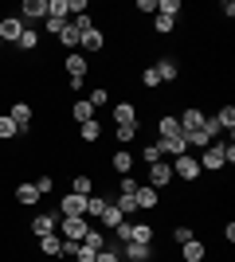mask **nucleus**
Segmentation results:
<instances>
[{
  "label": "nucleus",
  "mask_w": 235,
  "mask_h": 262,
  "mask_svg": "<svg viewBox=\"0 0 235 262\" xmlns=\"http://www.w3.org/2000/svg\"><path fill=\"white\" fill-rule=\"evenodd\" d=\"M180 8H184L180 0H157V12H161V16H173V20H177Z\"/></svg>",
  "instance_id": "nucleus-39"
},
{
  "label": "nucleus",
  "mask_w": 235,
  "mask_h": 262,
  "mask_svg": "<svg viewBox=\"0 0 235 262\" xmlns=\"http://www.w3.org/2000/svg\"><path fill=\"white\" fill-rule=\"evenodd\" d=\"M39 254H47V258H63V239H59V235H44V239H39Z\"/></svg>",
  "instance_id": "nucleus-25"
},
{
  "label": "nucleus",
  "mask_w": 235,
  "mask_h": 262,
  "mask_svg": "<svg viewBox=\"0 0 235 262\" xmlns=\"http://www.w3.org/2000/svg\"><path fill=\"white\" fill-rule=\"evenodd\" d=\"M59 215H67V219H75V215H82L87 219V196H75V192H63V200H59Z\"/></svg>",
  "instance_id": "nucleus-9"
},
{
  "label": "nucleus",
  "mask_w": 235,
  "mask_h": 262,
  "mask_svg": "<svg viewBox=\"0 0 235 262\" xmlns=\"http://www.w3.org/2000/svg\"><path fill=\"white\" fill-rule=\"evenodd\" d=\"M55 227H59V211H39V215L32 219V235H35V239L55 235Z\"/></svg>",
  "instance_id": "nucleus-14"
},
{
  "label": "nucleus",
  "mask_w": 235,
  "mask_h": 262,
  "mask_svg": "<svg viewBox=\"0 0 235 262\" xmlns=\"http://www.w3.org/2000/svg\"><path fill=\"white\" fill-rule=\"evenodd\" d=\"M188 239H196V231H192V227H184V223L173 227V243H177V247H180V243H188Z\"/></svg>",
  "instance_id": "nucleus-46"
},
{
  "label": "nucleus",
  "mask_w": 235,
  "mask_h": 262,
  "mask_svg": "<svg viewBox=\"0 0 235 262\" xmlns=\"http://www.w3.org/2000/svg\"><path fill=\"white\" fill-rule=\"evenodd\" d=\"M114 125H141L134 102H118V106H114Z\"/></svg>",
  "instance_id": "nucleus-18"
},
{
  "label": "nucleus",
  "mask_w": 235,
  "mask_h": 262,
  "mask_svg": "<svg viewBox=\"0 0 235 262\" xmlns=\"http://www.w3.org/2000/svg\"><path fill=\"white\" fill-rule=\"evenodd\" d=\"M118 251H122V262H153L157 258L153 243H122Z\"/></svg>",
  "instance_id": "nucleus-6"
},
{
  "label": "nucleus",
  "mask_w": 235,
  "mask_h": 262,
  "mask_svg": "<svg viewBox=\"0 0 235 262\" xmlns=\"http://www.w3.org/2000/svg\"><path fill=\"white\" fill-rule=\"evenodd\" d=\"M32 184H35V192H39V196H47V192L55 188V176H51V172H39V180H32Z\"/></svg>",
  "instance_id": "nucleus-42"
},
{
  "label": "nucleus",
  "mask_w": 235,
  "mask_h": 262,
  "mask_svg": "<svg viewBox=\"0 0 235 262\" xmlns=\"http://www.w3.org/2000/svg\"><path fill=\"white\" fill-rule=\"evenodd\" d=\"M220 12H224L227 20H231V16H235V0H224V4H220Z\"/></svg>",
  "instance_id": "nucleus-48"
},
{
  "label": "nucleus",
  "mask_w": 235,
  "mask_h": 262,
  "mask_svg": "<svg viewBox=\"0 0 235 262\" xmlns=\"http://www.w3.org/2000/svg\"><path fill=\"white\" fill-rule=\"evenodd\" d=\"M20 35H24V20L16 16V12H8V16L0 20V43H12V47H16Z\"/></svg>",
  "instance_id": "nucleus-11"
},
{
  "label": "nucleus",
  "mask_w": 235,
  "mask_h": 262,
  "mask_svg": "<svg viewBox=\"0 0 235 262\" xmlns=\"http://www.w3.org/2000/svg\"><path fill=\"white\" fill-rule=\"evenodd\" d=\"M137 129H141V125H114V141L122 145H134V137H137Z\"/></svg>",
  "instance_id": "nucleus-32"
},
{
  "label": "nucleus",
  "mask_w": 235,
  "mask_h": 262,
  "mask_svg": "<svg viewBox=\"0 0 235 262\" xmlns=\"http://www.w3.org/2000/svg\"><path fill=\"white\" fill-rule=\"evenodd\" d=\"M67 262H78V258H67Z\"/></svg>",
  "instance_id": "nucleus-49"
},
{
  "label": "nucleus",
  "mask_w": 235,
  "mask_h": 262,
  "mask_svg": "<svg viewBox=\"0 0 235 262\" xmlns=\"http://www.w3.org/2000/svg\"><path fill=\"white\" fill-rule=\"evenodd\" d=\"M94 118H98V110L90 106L87 98H75V102H71V121H75V125H82V121H94Z\"/></svg>",
  "instance_id": "nucleus-16"
},
{
  "label": "nucleus",
  "mask_w": 235,
  "mask_h": 262,
  "mask_svg": "<svg viewBox=\"0 0 235 262\" xmlns=\"http://www.w3.org/2000/svg\"><path fill=\"white\" fill-rule=\"evenodd\" d=\"M0 51H4V43H0Z\"/></svg>",
  "instance_id": "nucleus-50"
},
{
  "label": "nucleus",
  "mask_w": 235,
  "mask_h": 262,
  "mask_svg": "<svg viewBox=\"0 0 235 262\" xmlns=\"http://www.w3.org/2000/svg\"><path fill=\"white\" fill-rule=\"evenodd\" d=\"M153 32H157V35L177 32V20H173V16H161V12H157V16H153Z\"/></svg>",
  "instance_id": "nucleus-34"
},
{
  "label": "nucleus",
  "mask_w": 235,
  "mask_h": 262,
  "mask_svg": "<svg viewBox=\"0 0 235 262\" xmlns=\"http://www.w3.org/2000/svg\"><path fill=\"white\" fill-rule=\"evenodd\" d=\"M16 16L24 20V28H35V24H44V20H47V0H24Z\"/></svg>",
  "instance_id": "nucleus-5"
},
{
  "label": "nucleus",
  "mask_w": 235,
  "mask_h": 262,
  "mask_svg": "<svg viewBox=\"0 0 235 262\" xmlns=\"http://www.w3.org/2000/svg\"><path fill=\"white\" fill-rule=\"evenodd\" d=\"M87 231H90V219H82V215H75V219L59 215V227H55V235H59L63 243H82V239H87Z\"/></svg>",
  "instance_id": "nucleus-2"
},
{
  "label": "nucleus",
  "mask_w": 235,
  "mask_h": 262,
  "mask_svg": "<svg viewBox=\"0 0 235 262\" xmlns=\"http://www.w3.org/2000/svg\"><path fill=\"white\" fill-rule=\"evenodd\" d=\"M114 204H118V211H122L125 219H134V215H137V204H134V196H114Z\"/></svg>",
  "instance_id": "nucleus-37"
},
{
  "label": "nucleus",
  "mask_w": 235,
  "mask_h": 262,
  "mask_svg": "<svg viewBox=\"0 0 235 262\" xmlns=\"http://www.w3.org/2000/svg\"><path fill=\"white\" fill-rule=\"evenodd\" d=\"M78 51H82V55H102V51H106V32H102V28H90V32H82V39H78Z\"/></svg>",
  "instance_id": "nucleus-10"
},
{
  "label": "nucleus",
  "mask_w": 235,
  "mask_h": 262,
  "mask_svg": "<svg viewBox=\"0 0 235 262\" xmlns=\"http://www.w3.org/2000/svg\"><path fill=\"white\" fill-rule=\"evenodd\" d=\"M134 204H137V211H153L157 204H161V192H157V188H149V184H137Z\"/></svg>",
  "instance_id": "nucleus-15"
},
{
  "label": "nucleus",
  "mask_w": 235,
  "mask_h": 262,
  "mask_svg": "<svg viewBox=\"0 0 235 262\" xmlns=\"http://www.w3.org/2000/svg\"><path fill=\"white\" fill-rule=\"evenodd\" d=\"M161 157H165V161H177V157H184L188 153V141H184V133H177V137H161Z\"/></svg>",
  "instance_id": "nucleus-13"
},
{
  "label": "nucleus",
  "mask_w": 235,
  "mask_h": 262,
  "mask_svg": "<svg viewBox=\"0 0 235 262\" xmlns=\"http://www.w3.org/2000/svg\"><path fill=\"white\" fill-rule=\"evenodd\" d=\"M63 71H67L71 90H82V82H87V71H90V59H87L82 51H67V55H63Z\"/></svg>",
  "instance_id": "nucleus-1"
},
{
  "label": "nucleus",
  "mask_w": 235,
  "mask_h": 262,
  "mask_svg": "<svg viewBox=\"0 0 235 262\" xmlns=\"http://www.w3.org/2000/svg\"><path fill=\"white\" fill-rule=\"evenodd\" d=\"M94 262H122V251H118V243H106V247L94 254Z\"/></svg>",
  "instance_id": "nucleus-36"
},
{
  "label": "nucleus",
  "mask_w": 235,
  "mask_h": 262,
  "mask_svg": "<svg viewBox=\"0 0 235 262\" xmlns=\"http://www.w3.org/2000/svg\"><path fill=\"white\" fill-rule=\"evenodd\" d=\"M110 168L118 176H130V172H134V153H130V149H118V153L110 157Z\"/></svg>",
  "instance_id": "nucleus-21"
},
{
  "label": "nucleus",
  "mask_w": 235,
  "mask_h": 262,
  "mask_svg": "<svg viewBox=\"0 0 235 262\" xmlns=\"http://www.w3.org/2000/svg\"><path fill=\"white\" fill-rule=\"evenodd\" d=\"M204 254H208V247H204L200 239L180 243V258H184V262H204Z\"/></svg>",
  "instance_id": "nucleus-22"
},
{
  "label": "nucleus",
  "mask_w": 235,
  "mask_h": 262,
  "mask_svg": "<svg viewBox=\"0 0 235 262\" xmlns=\"http://www.w3.org/2000/svg\"><path fill=\"white\" fill-rule=\"evenodd\" d=\"M78 137H82L87 145H94L102 137V121L98 118H94V121H82V125H78Z\"/></svg>",
  "instance_id": "nucleus-28"
},
{
  "label": "nucleus",
  "mask_w": 235,
  "mask_h": 262,
  "mask_svg": "<svg viewBox=\"0 0 235 262\" xmlns=\"http://www.w3.org/2000/svg\"><path fill=\"white\" fill-rule=\"evenodd\" d=\"M106 204H110V196H106V192H102V196H98V192H90V196H87V219H98Z\"/></svg>",
  "instance_id": "nucleus-27"
},
{
  "label": "nucleus",
  "mask_w": 235,
  "mask_h": 262,
  "mask_svg": "<svg viewBox=\"0 0 235 262\" xmlns=\"http://www.w3.org/2000/svg\"><path fill=\"white\" fill-rule=\"evenodd\" d=\"M16 47H20V51H35V47H39V32H35V28H24V35L16 39Z\"/></svg>",
  "instance_id": "nucleus-33"
},
{
  "label": "nucleus",
  "mask_w": 235,
  "mask_h": 262,
  "mask_svg": "<svg viewBox=\"0 0 235 262\" xmlns=\"http://www.w3.org/2000/svg\"><path fill=\"white\" fill-rule=\"evenodd\" d=\"M98 223H102V231H114V227H118V223H125V215H122V211H118V204H114V196H110V204L102 208Z\"/></svg>",
  "instance_id": "nucleus-19"
},
{
  "label": "nucleus",
  "mask_w": 235,
  "mask_h": 262,
  "mask_svg": "<svg viewBox=\"0 0 235 262\" xmlns=\"http://www.w3.org/2000/svg\"><path fill=\"white\" fill-rule=\"evenodd\" d=\"M137 192V176L130 172V176H118V196H134Z\"/></svg>",
  "instance_id": "nucleus-40"
},
{
  "label": "nucleus",
  "mask_w": 235,
  "mask_h": 262,
  "mask_svg": "<svg viewBox=\"0 0 235 262\" xmlns=\"http://www.w3.org/2000/svg\"><path fill=\"white\" fill-rule=\"evenodd\" d=\"M145 168H149V172H145V184H149V188H157V192H161V188H168L173 180H177V176H173V164H168V161L145 164Z\"/></svg>",
  "instance_id": "nucleus-4"
},
{
  "label": "nucleus",
  "mask_w": 235,
  "mask_h": 262,
  "mask_svg": "<svg viewBox=\"0 0 235 262\" xmlns=\"http://www.w3.org/2000/svg\"><path fill=\"white\" fill-rule=\"evenodd\" d=\"M173 164V176H177V180H184V184H196V180H200V161H196V157L192 153H184V157H177V161H168Z\"/></svg>",
  "instance_id": "nucleus-3"
},
{
  "label": "nucleus",
  "mask_w": 235,
  "mask_h": 262,
  "mask_svg": "<svg viewBox=\"0 0 235 262\" xmlns=\"http://www.w3.org/2000/svg\"><path fill=\"white\" fill-rule=\"evenodd\" d=\"M16 137H24L20 125L8 118V114H0V141H16Z\"/></svg>",
  "instance_id": "nucleus-31"
},
{
  "label": "nucleus",
  "mask_w": 235,
  "mask_h": 262,
  "mask_svg": "<svg viewBox=\"0 0 235 262\" xmlns=\"http://www.w3.org/2000/svg\"><path fill=\"white\" fill-rule=\"evenodd\" d=\"M87 102H90V106H94V110L110 106V90H106V86H94V90H90V94H87Z\"/></svg>",
  "instance_id": "nucleus-35"
},
{
  "label": "nucleus",
  "mask_w": 235,
  "mask_h": 262,
  "mask_svg": "<svg viewBox=\"0 0 235 262\" xmlns=\"http://www.w3.org/2000/svg\"><path fill=\"white\" fill-rule=\"evenodd\" d=\"M39 200H44V196L35 192V184H32V180H24V184L16 188V204H20V208H35Z\"/></svg>",
  "instance_id": "nucleus-20"
},
{
  "label": "nucleus",
  "mask_w": 235,
  "mask_h": 262,
  "mask_svg": "<svg viewBox=\"0 0 235 262\" xmlns=\"http://www.w3.org/2000/svg\"><path fill=\"white\" fill-rule=\"evenodd\" d=\"M216 125H220V133L227 129V137L235 133V106H220L216 110Z\"/></svg>",
  "instance_id": "nucleus-26"
},
{
  "label": "nucleus",
  "mask_w": 235,
  "mask_h": 262,
  "mask_svg": "<svg viewBox=\"0 0 235 262\" xmlns=\"http://www.w3.org/2000/svg\"><path fill=\"white\" fill-rule=\"evenodd\" d=\"M177 133H180L177 114H161V118H157V141H161V137H177Z\"/></svg>",
  "instance_id": "nucleus-23"
},
{
  "label": "nucleus",
  "mask_w": 235,
  "mask_h": 262,
  "mask_svg": "<svg viewBox=\"0 0 235 262\" xmlns=\"http://www.w3.org/2000/svg\"><path fill=\"white\" fill-rule=\"evenodd\" d=\"M47 16H59V20H71V16H67V0H47Z\"/></svg>",
  "instance_id": "nucleus-43"
},
{
  "label": "nucleus",
  "mask_w": 235,
  "mask_h": 262,
  "mask_svg": "<svg viewBox=\"0 0 235 262\" xmlns=\"http://www.w3.org/2000/svg\"><path fill=\"white\" fill-rule=\"evenodd\" d=\"M224 168H227V164H224V145L212 141L200 153V172H224Z\"/></svg>",
  "instance_id": "nucleus-7"
},
{
  "label": "nucleus",
  "mask_w": 235,
  "mask_h": 262,
  "mask_svg": "<svg viewBox=\"0 0 235 262\" xmlns=\"http://www.w3.org/2000/svg\"><path fill=\"white\" fill-rule=\"evenodd\" d=\"M153 71H157V78H161V82H177V78H180L177 59H165V55H161V59L153 63Z\"/></svg>",
  "instance_id": "nucleus-17"
},
{
  "label": "nucleus",
  "mask_w": 235,
  "mask_h": 262,
  "mask_svg": "<svg viewBox=\"0 0 235 262\" xmlns=\"http://www.w3.org/2000/svg\"><path fill=\"white\" fill-rule=\"evenodd\" d=\"M71 28H75L78 35H82V32H90V28H94V20H90V12H82V16H75V20H71Z\"/></svg>",
  "instance_id": "nucleus-45"
},
{
  "label": "nucleus",
  "mask_w": 235,
  "mask_h": 262,
  "mask_svg": "<svg viewBox=\"0 0 235 262\" xmlns=\"http://www.w3.org/2000/svg\"><path fill=\"white\" fill-rule=\"evenodd\" d=\"M141 161H145V164H157V161H165V157H161V145H157V141L141 145Z\"/></svg>",
  "instance_id": "nucleus-38"
},
{
  "label": "nucleus",
  "mask_w": 235,
  "mask_h": 262,
  "mask_svg": "<svg viewBox=\"0 0 235 262\" xmlns=\"http://www.w3.org/2000/svg\"><path fill=\"white\" fill-rule=\"evenodd\" d=\"M8 118L16 121V125H20V133L28 137V133H32V118H35L32 102H12V106H8Z\"/></svg>",
  "instance_id": "nucleus-8"
},
{
  "label": "nucleus",
  "mask_w": 235,
  "mask_h": 262,
  "mask_svg": "<svg viewBox=\"0 0 235 262\" xmlns=\"http://www.w3.org/2000/svg\"><path fill=\"white\" fill-rule=\"evenodd\" d=\"M55 39H59V47H63V51H78V39H82V35H78L75 28L67 24V28H63V32H59Z\"/></svg>",
  "instance_id": "nucleus-29"
},
{
  "label": "nucleus",
  "mask_w": 235,
  "mask_h": 262,
  "mask_svg": "<svg viewBox=\"0 0 235 262\" xmlns=\"http://www.w3.org/2000/svg\"><path fill=\"white\" fill-rule=\"evenodd\" d=\"M67 24H71V20H59V16H47V20H44V32H47V35H59L63 28H67Z\"/></svg>",
  "instance_id": "nucleus-44"
},
{
  "label": "nucleus",
  "mask_w": 235,
  "mask_h": 262,
  "mask_svg": "<svg viewBox=\"0 0 235 262\" xmlns=\"http://www.w3.org/2000/svg\"><path fill=\"white\" fill-rule=\"evenodd\" d=\"M180 133H196L204 125V121H208V114H204V106H184V114H180Z\"/></svg>",
  "instance_id": "nucleus-12"
},
{
  "label": "nucleus",
  "mask_w": 235,
  "mask_h": 262,
  "mask_svg": "<svg viewBox=\"0 0 235 262\" xmlns=\"http://www.w3.org/2000/svg\"><path fill=\"white\" fill-rule=\"evenodd\" d=\"M141 86H145V90H157V86H161V78H157L153 63H149V67H141Z\"/></svg>",
  "instance_id": "nucleus-41"
},
{
  "label": "nucleus",
  "mask_w": 235,
  "mask_h": 262,
  "mask_svg": "<svg viewBox=\"0 0 235 262\" xmlns=\"http://www.w3.org/2000/svg\"><path fill=\"white\" fill-rule=\"evenodd\" d=\"M67 192H75V196H90V192H94V176H90V172H75Z\"/></svg>",
  "instance_id": "nucleus-24"
},
{
  "label": "nucleus",
  "mask_w": 235,
  "mask_h": 262,
  "mask_svg": "<svg viewBox=\"0 0 235 262\" xmlns=\"http://www.w3.org/2000/svg\"><path fill=\"white\" fill-rule=\"evenodd\" d=\"M153 239H157L153 223H145V219H137V223H134V239H130V243H153Z\"/></svg>",
  "instance_id": "nucleus-30"
},
{
  "label": "nucleus",
  "mask_w": 235,
  "mask_h": 262,
  "mask_svg": "<svg viewBox=\"0 0 235 262\" xmlns=\"http://www.w3.org/2000/svg\"><path fill=\"white\" fill-rule=\"evenodd\" d=\"M134 8H137V12H153V16H157V0H137Z\"/></svg>",
  "instance_id": "nucleus-47"
}]
</instances>
